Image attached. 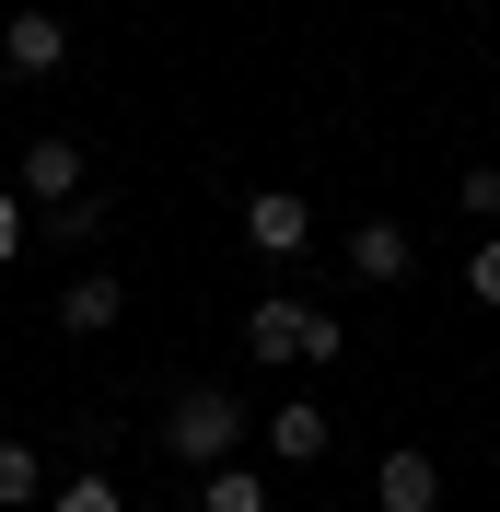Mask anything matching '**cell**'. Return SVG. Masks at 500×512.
Masks as SVG:
<instances>
[{
	"label": "cell",
	"mask_w": 500,
	"mask_h": 512,
	"mask_svg": "<svg viewBox=\"0 0 500 512\" xmlns=\"http://www.w3.org/2000/svg\"><path fill=\"white\" fill-rule=\"evenodd\" d=\"M245 350L256 361H338V315H314V303H256Z\"/></svg>",
	"instance_id": "cell-1"
},
{
	"label": "cell",
	"mask_w": 500,
	"mask_h": 512,
	"mask_svg": "<svg viewBox=\"0 0 500 512\" xmlns=\"http://www.w3.org/2000/svg\"><path fill=\"white\" fill-rule=\"evenodd\" d=\"M163 443L187 454V466H233V443H245V408H233V396H175V408H163Z\"/></svg>",
	"instance_id": "cell-2"
},
{
	"label": "cell",
	"mask_w": 500,
	"mask_h": 512,
	"mask_svg": "<svg viewBox=\"0 0 500 512\" xmlns=\"http://www.w3.org/2000/svg\"><path fill=\"white\" fill-rule=\"evenodd\" d=\"M245 245H256V256H303V245H314V210H303L291 187H256V198H245Z\"/></svg>",
	"instance_id": "cell-3"
},
{
	"label": "cell",
	"mask_w": 500,
	"mask_h": 512,
	"mask_svg": "<svg viewBox=\"0 0 500 512\" xmlns=\"http://www.w3.org/2000/svg\"><path fill=\"white\" fill-rule=\"evenodd\" d=\"M373 501H384V512H442V466H431L419 443H396V454L373 466Z\"/></svg>",
	"instance_id": "cell-4"
},
{
	"label": "cell",
	"mask_w": 500,
	"mask_h": 512,
	"mask_svg": "<svg viewBox=\"0 0 500 512\" xmlns=\"http://www.w3.org/2000/svg\"><path fill=\"white\" fill-rule=\"evenodd\" d=\"M12 198L70 210V198H82V152H70V140H24V187H12Z\"/></svg>",
	"instance_id": "cell-5"
},
{
	"label": "cell",
	"mask_w": 500,
	"mask_h": 512,
	"mask_svg": "<svg viewBox=\"0 0 500 512\" xmlns=\"http://www.w3.org/2000/svg\"><path fill=\"white\" fill-rule=\"evenodd\" d=\"M0 59L24 70V82H47V70H59V59H70V35H59V24H47V12H12V24H0Z\"/></svg>",
	"instance_id": "cell-6"
},
{
	"label": "cell",
	"mask_w": 500,
	"mask_h": 512,
	"mask_svg": "<svg viewBox=\"0 0 500 512\" xmlns=\"http://www.w3.org/2000/svg\"><path fill=\"white\" fill-rule=\"evenodd\" d=\"M117 303H128V291L105 280V268H82V280H70V303H59V326H70V338H94V326H117Z\"/></svg>",
	"instance_id": "cell-7"
},
{
	"label": "cell",
	"mask_w": 500,
	"mask_h": 512,
	"mask_svg": "<svg viewBox=\"0 0 500 512\" xmlns=\"http://www.w3.org/2000/svg\"><path fill=\"white\" fill-rule=\"evenodd\" d=\"M349 268L361 280H407V222H361L349 233Z\"/></svg>",
	"instance_id": "cell-8"
},
{
	"label": "cell",
	"mask_w": 500,
	"mask_h": 512,
	"mask_svg": "<svg viewBox=\"0 0 500 512\" xmlns=\"http://www.w3.org/2000/svg\"><path fill=\"white\" fill-rule=\"evenodd\" d=\"M268 454L280 466H314L326 454V408H268Z\"/></svg>",
	"instance_id": "cell-9"
},
{
	"label": "cell",
	"mask_w": 500,
	"mask_h": 512,
	"mask_svg": "<svg viewBox=\"0 0 500 512\" xmlns=\"http://www.w3.org/2000/svg\"><path fill=\"white\" fill-rule=\"evenodd\" d=\"M198 512H268V489H256L245 466H210V489H198Z\"/></svg>",
	"instance_id": "cell-10"
},
{
	"label": "cell",
	"mask_w": 500,
	"mask_h": 512,
	"mask_svg": "<svg viewBox=\"0 0 500 512\" xmlns=\"http://www.w3.org/2000/svg\"><path fill=\"white\" fill-rule=\"evenodd\" d=\"M105 222H117V210H105V198H94V187L70 198V210H47V233H70V245H94V233H105Z\"/></svg>",
	"instance_id": "cell-11"
},
{
	"label": "cell",
	"mask_w": 500,
	"mask_h": 512,
	"mask_svg": "<svg viewBox=\"0 0 500 512\" xmlns=\"http://www.w3.org/2000/svg\"><path fill=\"white\" fill-rule=\"evenodd\" d=\"M47 512H128V501H117V489H105V478H70V489H59V501H47Z\"/></svg>",
	"instance_id": "cell-12"
},
{
	"label": "cell",
	"mask_w": 500,
	"mask_h": 512,
	"mask_svg": "<svg viewBox=\"0 0 500 512\" xmlns=\"http://www.w3.org/2000/svg\"><path fill=\"white\" fill-rule=\"evenodd\" d=\"M0 501H35V454L24 443H0Z\"/></svg>",
	"instance_id": "cell-13"
},
{
	"label": "cell",
	"mask_w": 500,
	"mask_h": 512,
	"mask_svg": "<svg viewBox=\"0 0 500 512\" xmlns=\"http://www.w3.org/2000/svg\"><path fill=\"white\" fill-rule=\"evenodd\" d=\"M466 291H477V303H500V233H489V245L466 256Z\"/></svg>",
	"instance_id": "cell-14"
},
{
	"label": "cell",
	"mask_w": 500,
	"mask_h": 512,
	"mask_svg": "<svg viewBox=\"0 0 500 512\" xmlns=\"http://www.w3.org/2000/svg\"><path fill=\"white\" fill-rule=\"evenodd\" d=\"M466 210H489V222H500V163H477V175H466Z\"/></svg>",
	"instance_id": "cell-15"
},
{
	"label": "cell",
	"mask_w": 500,
	"mask_h": 512,
	"mask_svg": "<svg viewBox=\"0 0 500 512\" xmlns=\"http://www.w3.org/2000/svg\"><path fill=\"white\" fill-rule=\"evenodd\" d=\"M0 256H24V198L0 187Z\"/></svg>",
	"instance_id": "cell-16"
}]
</instances>
